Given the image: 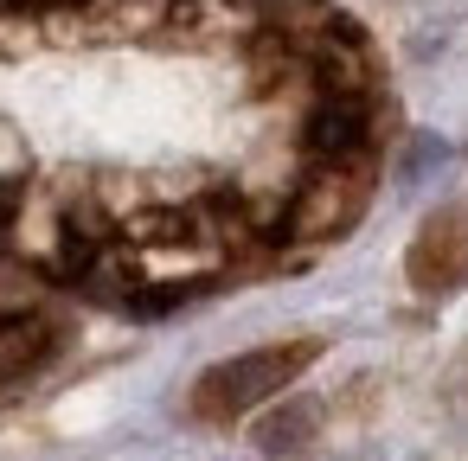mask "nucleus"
<instances>
[{"instance_id":"f03ea898","label":"nucleus","mask_w":468,"mask_h":461,"mask_svg":"<svg viewBox=\"0 0 468 461\" xmlns=\"http://www.w3.org/2000/svg\"><path fill=\"white\" fill-rule=\"evenodd\" d=\"M410 276L423 282V288H455V282H468V225L455 218V212H436L423 231H417V244H410Z\"/></svg>"},{"instance_id":"f257e3e1","label":"nucleus","mask_w":468,"mask_h":461,"mask_svg":"<svg viewBox=\"0 0 468 461\" xmlns=\"http://www.w3.org/2000/svg\"><path fill=\"white\" fill-rule=\"evenodd\" d=\"M314 352H321L314 340H276V346H250V352L212 365V372L193 384V416H206V423L250 416L257 403L282 397V391L302 378V365H308Z\"/></svg>"},{"instance_id":"7ed1b4c3","label":"nucleus","mask_w":468,"mask_h":461,"mask_svg":"<svg viewBox=\"0 0 468 461\" xmlns=\"http://www.w3.org/2000/svg\"><path fill=\"white\" fill-rule=\"evenodd\" d=\"M314 429H321V410L308 397H289V403H270V416L257 423V448L270 461H289V455H302L314 442Z\"/></svg>"}]
</instances>
